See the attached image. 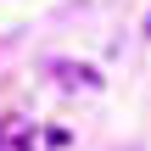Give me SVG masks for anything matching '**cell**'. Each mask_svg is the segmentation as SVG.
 Instances as JSON below:
<instances>
[{
	"label": "cell",
	"instance_id": "6da1fadb",
	"mask_svg": "<svg viewBox=\"0 0 151 151\" xmlns=\"http://www.w3.org/2000/svg\"><path fill=\"white\" fill-rule=\"evenodd\" d=\"M56 73H62L67 84H78V90H95V84H101V78H95L90 67H78V62H56Z\"/></svg>",
	"mask_w": 151,
	"mask_h": 151
}]
</instances>
